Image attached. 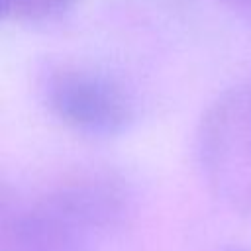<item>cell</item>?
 Segmentation results:
<instances>
[{
  "mask_svg": "<svg viewBox=\"0 0 251 251\" xmlns=\"http://www.w3.org/2000/svg\"><path fill=\"white\" fill-rule=\"evenodd\" d=\"M129 212L131 190L124 178L80 173L35 200L4 204L0 251H98Z\"/></svg>",
  "mask_w": 251,
  "mask_h": 251,
  "instance_id": "6da1fadb",
  "label": "cell"
},
{
  "mask_svg": "<svg viewBox=\"0 0 251 251\" xmlns=\"http://www.w3.org/2000/svg\"><path fill=\"white\" fill-rule=\"evenodd\" d=\"M194 159L216 198L251 214V82L222 90L202 110Z\"/></svg>",
  "mask_w": 251,
  "mask_h": 251,
  "instance_id": "7a4b0ae2",
  "label": "cell"
},
{
  "mask_svg": "<svg viewBox=\"0 0 251 251\" xmlns=\"http://www.w3.org/2000/svg\"><path fill=\"white\" fill-rule=\"evenodd\" d=\"M39 96L59 122L92 137L118 135L135 118L129 90L110 73L80 63L49 65L39 76Z\"/></svg>",
  "mask_w": 251,
  "mask_h": 251,
  "instance_id": "3957f363",
  "label": "cell"
},
{
  "mask_svg": "<svg viewBox=\"0 0 251 251\" xmlns=\"http://www.w3.org/2000/svg\"><path fill=\"white\" fill-rule=\"evenodd\" d=\"M78 0H2V14L18 22H41L69 12Z\"/></svg>",
  "mask_w": 251,
  "mask_h": 251,
  "instance_id": "277c9868",
  "label": "cell"
},
{
  "mask_svg": "<svg viewBox=\"0 0 251 251\" xmlns=\"http://www.w3.org/2000/svg\"><path fill=\"white\" fill-rule=\"evenodd\" d=\"M222 2H226L229 6H235V8H247V6H251V0H222Z\"/></svg>",
  "mask_w": 251,
  "mask_h": 251,
  "instance_id": "5b68a950",
  "label": "cell"
},
{
  "mask_svg": "<svg viewBox=\"0 0 251 251\" xmlns=\"http://www.w3.org/2000/svg\"><path fill=\"white\" fill-rule=\"evenodd\" d=\"M227 251H243V249H227Z\"/></svg>",
  "mask_w": 251,
  "mask_h": 251,
  "instance_id": "8992f818",
  "label": "cell"
}]
</instances>
